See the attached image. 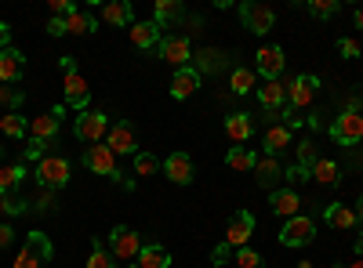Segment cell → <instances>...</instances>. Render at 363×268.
<instances>
[{"label":"cell","instance_id":"cell-1","mask_svg":"<svg viewBox=\"0 0 363 268\" xmlns=\"http://www.w3.org/2000/svg\"><path fill=\"white\" fill-rule=\"evenodd\" d=\"M44 261H51V240H48L44 232H29V240L18 250V257H15L11 268H40Z\"/></svg>","mask_w":363,"mask_h":268},{"label":"cell","instance_id":"cell-2","mask_svg":"<svg viewBox=\"0 0 363 268\" xmlns=\"http://www.w3.org/2000/svg\"><path fill=\"white\" fill-rule=\"evenodd\" d=\"M313 240H316V221L306 218V214L287 218V225L280 228V243L284 247H309Z\"/></svg>","mask_w":363,"mask_h":268},{"label":"cell","instance_id":"cell-3","mask_svg":"<svg viewBox=\"0 0 363 268\" xmlns=\"http://www.w3.org/2000/svg\"><path fill=\"white\" fill-rule=\"evenodd\" d=\"M138 250H142L138 232H131L124 225H116L109 232V254H113V261H138Z\"/></svg>","mask_w":363,"mask_h":268},{"label":"cell","instance_id":"cell-4","mask_svg":"<svg viewBox=\"0 0 363 268\" xmlns=\"http://www.w3.org/2000/svg\"><path fill=\"white\" fill-rule=\"evenodd\" d=\"M84 163H87V170H95V174H106V177H113V182H120V167H116V153L106 145V141H99V145H87V153H84Z\"/></svg>","mask_w":363,"mask_h":268},{"label":"cell","instance_id":"cell-5","mask_svg":"<svg viewBox=\"0 0 363 268\" xmlns=\"http://www.w3.org/2000/svg\"><path fill=\"white\" fill-rule=\"evenodd\" d=\"M37 182L44 189H62L69 182V160L66 156H44L37 163Z\"/></svg>","mask_w":363,"mask_h":268},{"label":"cell","instance_id":"cell-6","mask_svg":"<svg viewBox=\"0 0 363 268\" xmlns=\"http://www.w3.org/2000/svg\"><path fill=\"white\" fill-rule=\"evenodd\" d=\"M106 145L113 148L116 156H135V153H138V131H135V124H131V120L113 124L109 134H106Z\"/></svg>","mask_w":363,"mask_h":268},{"label":"cell","instance_id":"cell-7","mask_svg":"<svg viewBox=\"0 0 363 268\" xmlns=\"http://www.w3.org/2000/svg\"><path fill=\"white\" fill-rule=\"evenodd\" d=\"M330 138H335L338 145H359V138H363V116L352 112V109L335 116V124H330Z\"/></svg>","mask_w":363,"mask_h":268},{"label":"cell","instance_id":"cell-8","mask_svg":"<svg viewBox=\"0 0 363 268\" xmlns=\"http://www.w3.org/2000/svg\"><path fill=\"white\" fill-rule=\"evenodd\" d=\"M109 134V120H106V112H80L77 116V138L87 141V145H99L102 138Z\"/></svg>","mask_w":363,"mask_h":268},{"label":"cell","instance_id":"cell-9","mask_svg":"<svg viewBox=\"0 0 363 268\" xmlns=\"http://www.w3.org/2000/svg\"><path fill=\"white\" fill-rule=\"evenodd\" d=\"M251 235H255V214L251 211H236L229 218V225H225V240L222 243H229L233 250H240V247H247Z\"/></svg>","mask_w":363,"mask_h":268},{"label":"cell","instance_id":"cell-10","mask_svg":"<svg viewBox=\"0 0 363 268\" xmlns=\"http://www.w3.org/2000/svg\"><path fill=\"white\" fill-rule=\"evenodd\" d=\"M316 87H320V80H316L313 73H301V76H294L291 83H284V91H287V102H291L294 109H306V105L316 98Z\"/></svg>","mask_w":363,"mask_h":268},{"label":"cell","instance_id":"cell-11","mask_svg":"<svg viewBox=\"0 0 363 268\" xmlns=\"http://www.w3.org/2000/svg\"><path fill=\"white\" fill-rule=\"evenodd\" d=\"M240 18H244V25L251 29V33H269L272 22H277L272 8H269V4H255V0H247V4H240Z\"/></svg>","mask_w":363,"mask_h":268},{"label":"cell","instance_id":"cell-12","mask_svg":"<svg viewBox=\"0 0 363 268\" xmlns=\"http://www.w3.org/2000/svg\"><path fill=\"white\" fill-rule=\"evenodd\" d=\"M160 58H164V62H171L174 69H186L189 58H193L189 37H164V40H160Z\"/></svg>","mask_w":363,"mask_h":268},{"label":"cell","instance_id":"cell-13","mask_svg":"<svg viewBox=\"0 0 363 268\" xmlns=\"http://www.w3.org/2000/svg\"><path fill=\"white\" fill-rule=\"evenodd\" d=\"M62 116H66V109H62V105H55L51 112L37 116V120L29 124V138H40V141H55V134H58V124H62Z\"/></svg>","mask_w":363,"mask_h":268},{"label":"cell","instance_id":"cell-14","mask_svg":"<svg viewBox=\"0 0 363 268\" xmlns=\"http://www.w3.org/2000/svg\"><path fill=\"white\" fill-rule=\"evenodd\" d=\"M284 51L277 47V44H265V47H258V73L265 76V80H280V73H284Z\"/></svg>","mask_w":363,"mask_h":268},{"label":"cell","instance_id":"cell-15","mask_svg":"<svg viewBox=\"0 0 363 268\" xmlns=\"http://www.w3.org/2000/svg\"><path fill=\"white\" fill-rule=\"evenodd\" d=\"M196 87H200V73H196L193 66L174 69V76H171V98L186 102V98H193V95H196Z\"/></svg>","mask_w":363,"mask_h":268},{"label":"cell","instance_id":"cell-16","mask_svg":"<svg viewBox=\"0 0 363 268\" xmlns=\"http://www.w3.org/2000/svg\"><path fill=\"white\" fill-rule=\"evenodd\" d=\"M160 29H164V25H157V22H135V25H131V44L142 47V51L160 47V40H164Z\"/></svg>","mask_w":363,"mask_h":268},{"label":"cell","instance_id":"cell-17","mask_svg":"<svg viewBox=\"0 0 363 268\" xmlns=\"http://www.w3.org/2000/svg\"><path fill=\"white\" fill-rule=\"evenodd\" d=\"M26 73V58L18 47H4L0 51V83H15Z\"/></svg>","mask_w":363,"mask_h":268},{"label":"cell","instance_id":"cell-18","mask_svg":"<svg viewBox=\"0 0 363 268\" xmlns=\"http://www.w3.org/2000/svg\"><path fill=\"white\" fill-rule=\"evenodd\" d=\"M164 174L171 177L174 185H189V182H193V160H189L186 153H171V156L164 160Z\"/></svg>","mask_w":363,"mask_h":268},{"label":"cell","instance_id":"cell-19","mask_svg":"<svg viewBox=\"0 0 363 268\" xmlns=\"http://www.w3.org/2000/svg\"><path fill=\"white\" fill-rule=\"evenodd\" d=\"M255 174H258V185H262V189H272V192H277L280 177H284V167H280L277 156H262V160L255 163Z\"/></svg>","mask_w":363,"mask_h":268},{"label":"cell","instance_id":"cell-20","mask_svg":"<svg viewBox=\"0 0 363 268\" xmlns=\"http://www.w3.org/2000/svg\"><path fill=\"white\" fill-rule=\"evenodd\" d=\"M102 22H109V25H135V8L128 4V0H109V4H102Z\"/></svg>","mask_w":363,"mask_h":268},{"label":"cell","instance_id":"cell-21","mask_svg":"<svg viewBox=\"0 0 363 268\" xmlns=\"http://www.w3.org/2000/svg\"><path fill=\"white\" fill-rule=\"evenodd\" d=\"M251 131H255V124H251V116H247V112H233V116H225V134H229L236 145H244V141L251 138Z\"/></svg>","mask_w":363,"mask_h":268},{"label":"cell","instance_id":"cell-22","mask_svg":"<svg viewBox=\"0 0 363 268\" xmlns=\"http://www.w3.org/2000/svg\"><path fill=\"white\" fill-rule=\"evenodd\" d=\"M87 98H91V91H87V80H84L80 73H69V76H66V102L87 112Z\"/></svg>","mask_w":363,"mask_h":268},{"label":"cell","instance_id":"cell-23","mask_svg":"<svg viewBox=\"0 0 363 268\" xmlns=\"http://www.w3.org/2000/svg\"><path fill=\"white\" fill-rule=\"evenodd\" d=\"M258 102L272 112V109H280L284 102H287V91H284V83L280 80H265L262 87H258Z\"/></svg>","mask_w":363,"mask_h":268},{"label":"cell","instance_id":"cell-24","mask_svg":"<svg viewBox=\"0 0 363 268\" xmlns=\"http://www.w3.org/2000/svg\"><path fill=\"white\" fill-rule=\"evenodd\" d=\"M323 218L330 228H356V211H349L345 203H330L323 206Z\"/></svg>","mask_w":363,"mask_h":268},{"label":"cell","instance_id":"cell-25","mask_svg":"<svg viewBox=\"0 0 363 268\" xmlns=\"http://www.w3.org/2000/svg\"><path fill=\"white\" fill-rule=\"evenodd\" d=\"M298 206H301V199H298L294 189H277V192H272V214L294 218V214H298Z\"/></svg>","mask_w":363,"mask_h":268},{"label":"cell","instance_id":"cell-26","mask_svg":"<svg viewBox=\"0 0 363 268\" xmlns=\"http://www.w3.org/2000/svg\"><path fill=\"white\" fill-rule=\"evenodd\" d=\"M287 145H291V127H284V124H272V127L265 131V156H277V153H284Z\"/></svg>","mask_w":363,"mask_h":268},{"label":"cell","instance_id":"cell-27","mask_svg":"<svg viewBox=\"0 0 363 268\" xmlns=\"http://www.w3.org/2000/svg\"><path fill=\"white\" fill-rule=\"evenodd\" d=\"M167 264H171V254L157 243H145L138 250V268H167Z\"/></svg>","mask_w":363,"mask_h":268},{"label":"cell","instance_id":"cell-28","mask_svg":"<svg viewBox=\"0 0 363 268\" xmlns=\"http://www.w3.org/2000/svg\"><path fill=\"white\" fill-rule=\"evenodd\" d=\"M196 58V73H218L222 66H225V54L218 51V47H203L200 54H193Z\"/></svg>","mask_w":363,"mask_h":268},{"label":"cell","instance_id":"cell-29","mask_svg":"<svg viewBox=\"0 0 363 268\" xmlns=\"http://www.w3.org/2000/svg\"><path fill=\"white\" fill-rule=\"evenodd\" d=\"M26 177V167L22 163H11V167H0V196H11Z\"/></svg>","mask_w":363,"mask_h":268},{"label":"cell","instance_id":"cell-30","mask_svg":"<svg viewBox=\"0 0 363 268\" xmlns=\"http://www.w3.org/2000/svg\"><path fill=\"white\" fill-rule=\"evenodd\" d=\"M313 177H316L320 185H338L342 182V170H338L335 160H316L313 163Z\"/></svg>","mask_w":363,"mask_h":268},{"label":"cell","instance_id":"cell-31","mask_svg":"<svg viewBox=\"0 0 363 268\" xmlns=\"http://www.w3.org/2000/svg\"><path fill=\"white\" fill-rule=\"evenodd\" d=\"M95 29V8H87V11H73L69 18H66V33H91Z\"/></svg>","mask_w":363,"mask_h":268},{"label":"cell","instance_id":"cell-32","mask_svg":"<svg viewBox=\"0 0 363 268\" xmlns=\"http://www.w3.org/2000/svg\"><path fill=\"white\" fill-rule=\"evenodd\" d=\"M182 11H186V8H182L178 0H157V4H153V22L157 25H167V22L182 18Z\"/></svg>","mask_w":363,"mask_h":268},{"label":"cell","instance_id":"cell-33","mask_svg":"<svg viewBox=\"0 0 363 268\" xmlns=\"http://www.w3.org/2000/svg\"><path fill=\"white\" fill-rule=\"evenodd\" d=\"M255 163H258V156L247 153V148H240V145H233L229 156H225V167L229 170H255Z\"/></svg>","mask_w":363,"mask_h":268},{"label":"cell","instance_id":"cell-34","mask_svg":"<svg viewBox=\"0 0 363 268\" xmlns=\"http://www.w3.org/2000/svg\"><path fill=\"white\" fill-rule=\"evenodd\" d=\"M0 131H4L8 138H26V131H29V124L22 120L18 112H8V116H0Z\"/></svg>","mask_w":363,"mask_h":268},{"label":"cell","instance_id":"cell-35","mask_svg":"<svg viewBox=\"0 0 363 268\" xmlns=\"http://www.w3.org/2000/svg\"><path fill=\"white\" fill-rule=\"evenodd\" d=\"M87 268H116V261H113V254L95 240L91 243V257H87Z\"/></svg>","mask_w":363,"mask_h":268},{"label":"cell","instance_id":"cell-36","mask_svg":"<svg viewBox=\"0 0 363 268\" xmlns=\"http://www.w3.org/2000/svg\"><path fill=\"white\" fill-rule=\"evenodd\" d=\"M160 170V160L153 153H135V174L138 177H149V174H157Z\"/></svg>","mask_w":363,"mask_h":268},{"label":"cell","instance_id":"cell-37","mask_svg":"<svg viewBox=\"0 0 363 268\" xmlns=\"http://www.w3.org/2000/svg\"><path fill=\"white\" fill-rule=\"evenodd\" d=\"M233 261H236V268H265L262 254H258V250H251V247H240V250L233 254Z\"/></svg>","mask_w":363,"mask_h":268},{"label":"cell","instance_id":"cell-38","mask_svg":"<svg viewBox=\"0 0 363 268\" xmlns=\"http://www.w3.org/2000/svg\"><path fill=\"white\" fill-rule=\"evenodd\" d=\"M233 91H236V95L255 91V73H251V69H244V66L233 69Z\"/></svg>","mask_w":363,"mask_h":268},{"label":"cell","instance_id":"cell-39","mask_svg":"<svg viewBox=\"0 0 363 268\" xmlns=\"http://www.w3.org/2000/svg\"><path fill=\"white\" fill-rule=\"evenodd\" d=\"M309 15L316 18H330V15H338V0H309Z\"/></svg>","mask_w":363,"mask_h":268},{"label":"cell","instance_id":"cell-40","mask_svg":"<svg viewBox=\"0 0 363 268\" xmlns=\"http://www.w3.org/2000/svg\"><path fill=\"white\" fill-rule=\"evenodd\" d=\"M0 102H4V105H11V112L26 102V95L18 91V87H11V83H4V87H0Z\"/></svg>","mask_w":363,"mask_h":268},{"label":"cell","instance_id":"cell-41","mask_svg":"<svg viewBox=\"0 0 363 268\" xmlns=\"http://www.w3.org/2000/svg\"><path fill=\"white\" fill-rule=\"evenodd\" d=\"M29 203L26 199H11V196H0V214H26Z\"/></svg>","mask_w":363,"mask_h":268},{"label":"cell","instance_id":"cell-42","mask_svg":"<svg viewBox=\"0 0 363 268\" xmlns=\"http://www.w3.org/2000/svg\"><path fill=\"white\" fill-rule=\"evenodd\" d=\"M51 141H40V138H29V145H26V153H22V160H44V148H48Z\"/></svg>","mask_w":363,"mask_h":268},{"label":"cell","instance_id":"cell-43","mask_svg":"<svg viewBox=\"0 0 363 268\" xmlns=\"http://www.w3.org/2000/svg\"><path fill=\"white\" fill-rule=\"evenodd\" d=\"M298 163L313 170V163H316V145H313V141H301V145H298Z\"/></svg>","mask_w":363,"mask_h":268},{"label":"cell","instance_id":"cell-44","mask_svg":"<svg viewBox=\"0 0 363 268\" xmlns=\"http://www.w3.org/2000/svg\"><path fill=\"white\" fill-rule=\"evenodd\" d=\"M284 177H287V182H294V185H301V182H309V177H313V170L301 167V163H294V167L284 170Z\"/></svg>","mask_w":363,"mask_h":268},{"label":"cell","instance_id":"cell-45","mask_svg":"<svg viewBox=\"0 0 363 268\" xmlns=\"http://www.w3.org/2000/svg\"><path fill=\"white\" fill-rule=\"evenodd\" d=\"M233 254H236V250H233L229 243H218L215 250H211V264H229V261H233Z\"/></svg>","mask_w":363,"mask_h":268},{"label":"cell","instance_id":"cell-46","mask_svg":"<svg viewBox=\"0 0 363 268\" xmlns=\"http://www.w3.org/2000/svg\"><path fill=\"white\" fill-rule=\"evenodd\" d=\"M51 11H55V18H69L77 8H73V0H51Z\"/></svg>","mask_w":363,"mask_h":268},{"label":"cell","instance_id":"cell-47","mask_svg":"<svg viewBox=\"0 0 363 268\" xmlns=\"http://www.w3.org/2000/svg\"><path fill=\"white\" fill-rule=\"evenodd\" d=\"M11 243H15V228L8 221H0V250H8Z\"/></svg>","mask_w":363,"mask_h":268},{"label":"cell","instance_id":"cell-48","mask_svg":"<svg viewBox=\"0 0 363 268\" xmlns=\"http://www.w3.org/2000/svg\"><path fill=\"white\" fill-rule=\"evenodd\" d=\"M338 51H342V54H345V58H356V54H359V51H363V47H359V44H356V40H352V37H345V40H338Z\"/></svg>","mask_w":363,"mask_h":268},{"label":"cell","instance_id":"cell-49","mask_svg":"<svg viewBox=\"0 0 363 268\" xmlns=\"http://www.w3.org/2000/svg\"><path fill=\"white\" fill-rule=\"evenodd\" d=\"M298 124H301V116H298V109H294V105H287V109H284V127H291V131H294Z\"/></svg>","mask_w":363,"mask_h":268},{"label":"cell","instance_id":"cell-50","mask_svg":"<svg viewBox=\"0 0 363 268\" xmlns=\"http://www.w3.org/2000/svg\"><path fill=\"white\" fill-rule=\"evenodd\" d=\"M48 33L51 37H66V18H51L48 22Z\"/></svg>","mask_w":363,"mask_h":268},{"label":"cell","instance_id":"cell-51","mask_svg":"<svg viewBox=\"0 0 363 268\" xmlns=\"http://www.w3.org/2000/svg\"><path fill=\"white\" fill-rule=\"evenodd\" d=\"M11 47V25L8 22H0V51Z\"/></svg>","mask_w":363,"mask_h":268},{"label":"cell","instance_id":"cell-52","mask_svg":"<svg viewBox=\"0 0 363 268\" xmlns=\"http://www.w3.org/2000/svg\"><path fill=\"white\" fill-rule=\"evenodd\" d=\"M58 69H62V73L69 76V73H77V62H73L69 54H62V58H58Z\"/></svg>","mask_w":363,"mask_h":268},{"label":"cell","instance_id":"cell-53","mask_svg":"<svg viewBox=\"0 0 363 268\" xmlns=\"http://www.w3.org/2000/svg\"><path fill=\"white\" fill-rule=\"evenodd\" d=\"M313 127H327V120H323V112H313V120H309Z\"/></svg>","mask_w":363,"mask_h":268},{"label":"cell","instance_id":"cell-54","mask_svg":"<svg viewBox=\"0 0 363 268\" xmlns=\"http://www.w3.org/2000/svg\"><path fill=\"white\" fill-rule=\"evenodd\" d=\"M356 254H359V257H363V232H359V235H356Z\"/></svg>","mask_w":363,"mask_h":268},{"label":"cell","instance_id":"cell-55","mask_svg":"<svg viewBox=\"0 0 363 268\" xmlns=\"http://www.w3.org/2000/svg\"><path fill=\"white\" fill-rule=\"evenodd\" d=\"M356 221H363V199L356 203Z\"/></svg>","mask_w":363,"mask_h":268},{"label":"cell","instance_id":"cell-56","mask_svg":"<svg viewBox=\"0 0 363 268\" xmlns=\"http://www.w3.org/2000/svg\"><path fill=\"white\" fill-rule=\"evenodd\" d=\"M356 25L363 29V8H356Z\"/></svg>","mask_w":363,"mask_h":268},{"label":"cell","instance_id":"cell-57","mask_svg":"<svg viewBox=\"0 0 363 268\" xmlns=\"http://www.w3.org/2000/svg\"><path fill=\"white\" fill-rule=\"evenodd\" d=\"M342 268H363V261H349V264H342Z\"/></svg>","mask_w":363,"mask_h":268},{"label":"cell","instance_id":"cell-58","mask_svg":"<svg viewBox=\"0 0 363 268\" xmlns=\"http://www.w3.org/2000/svg\"><path fill=\"white\" fill-rule=\"evenodd\" d=\"M128 268H138V264H128Z\"/></svg>","mask_w":363,"mask_h":268}]
</instances>
